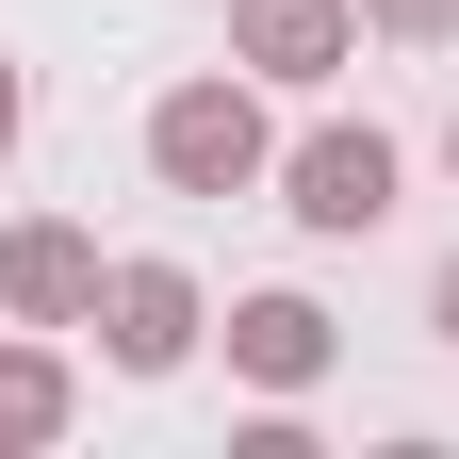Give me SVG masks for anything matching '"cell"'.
Returning <instances> with one entry per match:
<instances>
[{
  "mask_svg": "<svg viewBox=\"0 0 459 459\" xmlns=\"http://www.w3.org/2000/svg\"><path fill=\"white\" fill-rule=\"evenodd\" d=\"M361 17H377V33H411V49H443V33H459V0H361Z\"/></svg>",
  "mask_w": 459,
  "mask_h": 459,
  "instance_id": "cell-8",
  "label": "cell"
},
{
  "mask_svg": "<svg viewBox=\"0 0 459 459\" xmlns=\"http://www.w3.org/2000/svg\"><path fill=\"white\" fill-rule=\"evenodd\" d=\"M344 49H361V0H230V66L263 82H328Z\"/></svg>",
  "mask_w": 459,
  "mask_h": 459,
  "instance_id": "cell-4",
  "label": "cell"
},
{
  "mask_svg": "<svg viewBox=\"0 0 459 459\" xmlns=\"http://www.w3.org/2000/svg\"><path fill=\"white\" fill-rule=\"evenodd\" d=\"M0 312H33V328H82V312H99V230H66V213L0 230Z\"/></svg>",
  "mask_w": 459,
  "mask_h": 459,
  "instance_id": "cell-5",
  "label": "cell"
},
{
  "mask_svg": "<svg viewBox=\"0 0 459 459\" xmlns=\"http://www.w3.org/2000/svg\"><path fill=\"white\" fill-rule=\"evenodd\" d=\"M148 164H164V197H247L263 164H279L263 148V99L247 82H181V99L148 115Z\"/></svg>",
  "mask_w": 459,
  "mask_h": 459,
  "instance_id": "cell-1",
  "label": "cell"
},
{
  "mask_svg": "<svg viewBox=\"0 0 459 459\" xmlns=\"http://www.w3.org/2000/svg\"><path fill=\"white\" fill-rule=\"evenodd\" d=\"M99 328H115V361H132V377H181L213 312H197L181 263H115V279H99Z\"/></svg>",
  "mask_w": 459,
  "mask_h": 459,
  "instance_id": "cell-2",
  "label": "cell"
},
{
  "mask_svg": "<svg viewBox=\"0 0 459 459\" xmlns=\"http://www.w3.org/2000/svg\"><path fill=\"white\" fill-rule=\"evenodd\" d=\"M0 148H17V49H0Z\"/></svg>",
  "mask_w": 459,
  "mask_h": 459,
  "instance_id": "cell-10",
  "label": "cell"
},
{
  "mask_svg": "<svg viewBox=\"0 0 459 459\" xmlns=\"http://www.w3.org/2000/svg\"><path fill=\"white\" fill-rule=\"evenodd\" d=\"M66 411H82V377L49 361V344H0V459H33V443H66Z\"/></svg>",
  "mask_w": 459,
  "mask_h": 459,
  "instance_id": "cell-7",
  "label": "cell"
},
{
  "mask_svg": "<svg viewBox=\"0 0 459 459\" xmlns=\"http://www.w3.org/2000/svg\"><path fill=\"white\" fill-rule=\"evenodd\" d=\"M328 344H344V328H328L312 296H247V312H230V377H263V394H312V377H328Z\"/></svg>",
  "mask_w": 459,
  "mask_h": 459,
  "instance_id": "cell-6",
  "label": "cell"
},
{
  "mask_svg": "<svg viewBox=\"0 0 459 459\" xmlns=\"http://www.w3.org/2000/svg\"><path fill=\"white\" fill-rule=\"evenodd\" d=\"M279 213H296V230H377L394 213V148L377 132H312L296 164H279Z\"/></svg>",
  "mask_w": 459,
  "mask_h": 459,
  "instance_id": "cell-3",
  "label": "cell"
},
{
  "mask_svg": "<svg viewBox=\"0 0 459 459\" xmlns=\"http://www.w3.org/2000/svg\"><path fill=\"white\" fill-rule=\"evenodd\" d=\"M427 328H443V344H459V263H443V279H427Z\"/></svg>",
  "mask_w": 459,
  "mask_h": 459,
  "instance_id": "cell-9",
  "label": "cell"
}]
</instances>
